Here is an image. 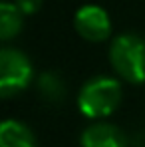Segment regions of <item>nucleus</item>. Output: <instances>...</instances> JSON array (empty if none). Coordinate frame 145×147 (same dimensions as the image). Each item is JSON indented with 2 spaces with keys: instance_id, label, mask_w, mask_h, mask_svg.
Instances as JSON below:
<instances>
[{
  "instance_id": "nucleus-3",
  "label": "nucleus",
  "mask_w": 145,
  "mask_h": 147,
  "mask_svg": "<svg viewBox=\"0 0 145 147\" xmlns=\"http://www.w3.org/2000/svg\"><path fill=\"white\" fill-rule=\"evenodd\" d=\"M32 64L28 56L16 48H2L0 52V96L10 98L20 94L32 82Z\"/></svg>"
},
{
  "instance_id": "nucleus-2",
  "label": "nucleus",
  "mask_w": 145,
  "mask_h": 147,
  "mask_svg": "<svg viewBox=\"0 0 145 147\" xmlns=\"http://www.w3.org/2000/svg\"><path fill=\"white\" fill-rule=\"evenodd\" d=\"M113 70L129 84L145 82V40L137 34H119L109 46Z\"/></svg>"
},
{
  "instance_id": "nucleus-8",
  "label": "nucleus",
  "mask_w": 145,
  "mask_h": 147,
  "mask_svg": "<svg viewBox=\"0 0 145 147\" xmlns=\"http://www.w3.org/2000/svg\"><path fill=\"white\" fill-rule=\"evenodd\" d=\"M38 92L48 103H60L66 98V86L62 78L54 72H44L38 80Z\"/></svg>"
},
{
  "instance_id": "nucleus-7",
  "label": "nucleus",
  "mask_w": 145,
  "mask_h": 147,
  "mask_svg": "<svg viewBox=\"0 0 145 147\" xmlns=\"http://www.w3.org/2000/svg\"><path fill=\"white\" fill-rule=\"evenodd\" d=\"M24 14L18 10V6L14 2H2L0 4V38L6 42L14 36L20 34L22 24H24Z\"/></svg>"
},
{
  "instance_id": "nucleus-9",
  "label": "nucleus",
  "mask_w": 145,
  "mask_h": 147,
  "mask_svg": "<svg viewBox=\"0 0 145 147\" xmlns=\"http://www.w3.org/2000/svg\"><path fill=\"white\" fill-rule=\"evenodd\" d=\"M22 14H36L42 6V0H16L14 2Z\"/></svg>"
},
{
  "instance_id": "nucleus-6",
  "label": "nucleus",
  "mask_w": 145,
  "mask_h": 147,
  "mask_svg": "<svg viewBox=\"0 0 145 147\" xmlns=\"http://www.w3.org/2000/svg\"><path fill=\"white\" fill-rule=\"evenodd\" d=\"M0 147H36V137L22 121L6 119L0 125Z\"/></svg>"
},
{
  "instance_id": "nucleus-4",
  "label": "nucleus",
  "mask_w": 145,
  "mask_h": 147,
  "mask_svg": "<svg viewBox=\"0 0 145 147\" xmlns=\"http://www.w3.org/2000/svg\"><path fill=\"white\" fill-rule=\"evenodd\" d=\"M74 26L78 34L90 42H103L111 34V22L107 12L96 4L82 6L74 16Z\"/></svg>"
},
{
  "instance_id": "nucleus-1",
  "label": "nucleus",
  "mask_w": 145,
  "mask_h": 147,
  "mask_svg": "<svg viewBox=\"0 0 145 147\" xmlns=\"http://www.w3.org/2000/svg\"><path fill=\"white\" fill-rule=\"evenodd\" d=\"M121 101V84L113 78L97 76L88 80L78 96V107L86 117H105L117 109Z\"/></svg>"
},
{
  "instance_id": "nucleus-5",
  "label": "nucleus",
  "mask_w": 145,
  "mask_h": 147,
  "mask_svg": "<svg viewBox=\"0 0 145 147\" xmlns=\"http://www.w3.org/2000/svg\"><path fill=\"white\" fill-rule=\"evenodd\" d=\"M82 147H125V135L117 125L111 123H94L84 129L80 137Z\"/></svg>"
}]
</instances>
